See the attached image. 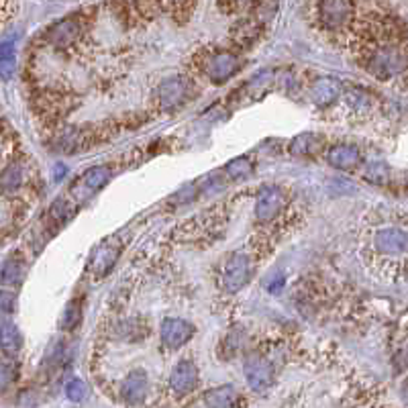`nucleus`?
<instances>
[{"label":"nucleus","mask_w":408,"mask_h":408,"mask_svg":"<svg viewBox=\"0 0 408 408\" xmlns=\"http://www.w3.org/2000/svg\"><path fill=\"white\" fill-rule=\"evenodd\" d=\"M366 65H368L366 70L372 76H376L380 80H388L405 70L407 60H405V54L396 47H380L370 56Z\"/></svg>","instance_id":"obj_1"},{"label":"nucleus","mask_w":408,"mask_h":408,"mask_svg":"<svg viewBox=\"0 0 408 408\" xmlns=\"http://www.w3.org/2000/svg\"><path fill=\"white\" fill-rule=\"evenodd\" d=\"M252 276V263L245 253H235L222 270V288L229 294L239 292Z\"/></svg>","instance_id":"obj_2"},{"label":"nucleus","mask_w":408,"mask_h":408,"mask_svg":"<svg viewBox=\"0 0 408 408\" xmlns=\"http://www.w3.org/2000/svg\"><path fill=\"white\" fill-rule=\"evenodd\" d=\"M190 84L186 78L182 76H172L168 80H163L157 88V102L161 108L172 111L178 108L180 104H184L188 100Z\"/></svg>","instance_id":"obj_3"},{"label":"nucleus","mask_w":408,"mask_h":408,"mask_svg":"<svg viewBox=\"0 0 408 408\" xmlns=\"http://www.w3.org/2000/svg\"><path fill=\"white\" fill-rule=\"evenodd\" d=\"M239 58L233 51H219L204 63V72L213 84H225L239 72Z\"/></svg>","instance_id":"obj_4"},{"label":"nucleus","mask_w":408,"mask_h":408,"mask_svg":"<svg viewBox=\"0 0 408 408\" xmlns=\"http://www.w3.org/2000/svg\"><path fill=\"white\" fill-rule=\"evenodd\" d=\"M245 377L255 392H263L274 384V366L263 355H250L245 361Z\"/></svg>","instance_id":"obj_5"},{"label":"nucleus","mask_w":408,"mask_h":408,"mask_svg":"<svg viewBox=\"0 0 408 408\" xmlns=\"http://www.w3.org/2000/svg\"><path fill=\"white\" fill-rule=\"evenodd\" d=\"M284 206H286V196L282 190L276 186H268L259 192L255 200V219L259 222H270L282 213Z\"/></svg>","instance_id":"obj_6"},{"label":"nucleus","mask_w":408,"mask_h":408,"mask_svg":"<svg viewBox=\"0 0 408 408\" xmlns=\"http://www.w3.org/2000/svg\"><path fill=\"white\" fill-rule=\"evenodd\" d=\"M318 19L327 29H341L351 19L349 0H318Z\"/></svg>","instance_id":"obj_7"},{"label":"nucleus","mask_w":408,"mask_h":408,"mask_svg":"<svg viewBox=\"0 0 408 408\" xmlns=\"http://www.w3.org/2000/svg\"><path fill=\"white\" fill-rule=\"evenodd\" d=\"M198 377H200V374H198L196 364L190 361V359H182L170 374V388L178 396H188L190 392L196 390Z\"/></svg>","instance_id":"obj_8"},{"label":"nucleus","mask_w":408,"mask_h":408,"mask_svg":"<svg viewBox=\"0 0 408 408\" xmlns=\"http://www.w3.org/2000/svg\"><path fill=\"white\" fill-rule=\"evenodd\" d=\"M194 337V327L182 318H165L161 323V343L168 349H178L186 345Z\"/></svg>","instance_id":"obj_9"},{"label":"nucleus","mask_w":408,"mask_h":408,"mask_svg":"<svg viewBox=\"0 0 408 408\" xmlns=\"http://www.w3.org/2000/svg\"><path fill=\"white\" fill-rule=\"evenodd\" d=\"M111 180V170L106 165H96L92 170H88L72 188V196L76 200H86L88 196H92L95 192L102 188L106 182Z\"/></svg>","instance_id":"obj_10"},{"label":"nucleus","mask_w":408,"mask_h":408,"mask_svg":"<svg viewBox=\"0 0 408 408\" xmlns=\"http://www.w3.org/2000/svg\"><path fill=\"white\" fill-rule=\"evenodd\" d=\"M82 35V23L78 19H62L47 31V41L56 47H70Z\"/></svg>","instance_id":"obj_11"},{"label":"nucleus","mask_w":408,"mask_h":408,"mask_svg":"<svg viewBox=\"0 0 408 408\" xmlns=\"http://www.w3.org/2000/svg\"><path fill=\"white\" fill-rule=\"evenodd\" d=\"M147 390H149V382L145 372L135 370L121 384V398L127 405H141L147 396Z\"/></svg>","instance_id":"obj_12"},{"label":"nucleus","mask_w":408,"mask_h":408,"mask_svg":"<svg viewBox=\"0 0 408 408\" xmlns=\"http://www.w3.org/2000/svg\"><path fill=\"white\" fill-rule=\"evenodd\" d=\"M376 247L377 252L390 253V255H396V253H405L407 250V233L402 229H382L376 235Z\"/></svg>","instance_id":"obj_13"},{"label":"nucleus","mask_w":408,"mask_h":408,"mask_svg":"<svg viewBox=\"0 0 408 408\" xmlns=\"http://www.w3.org/2000/svg\"><path fill=\"white\" fill-rule=\"evenodd\" d=\"M327 161L337 170H355L361 163V154L353 145H335L327 152Z\"/></svg>","instance_id":"obj_14"},{"label":"nucleus","mask_w":408,"mask_h":408,"mask_svg":"<svg viewBox=\"0 0 408 408\" xmlns=\"http://www.w3.org/2000/svg\"><path fill=\"white\" fill-rule=\"evenodd\" d=\"M341 95V84L335 78H318L311 88V98L314 104L318 106H329L331 102H335Z\"/></svg>","instance_id":"obj_15"},{"label":"nucleus","mask_w":408,"mask_h":408,"mask_svg":"<svg viewBox=\"0 0 408 408\" xmlns=\"http://www.w3.org/2000/svg\"><path fill=\"white\" fill-rule=\"evenodd\" d=\"M121 253V247L119 243L115 241H106L102 243L98 250H96L95 257H92V270H95L96 276H104L111 272V268L117 263V257Z\"/></svg>","instance_id":"obj_16"},{"label":"nucleus","mask_w":408,"mask_h":408,"mask_svg":"<svg viewBox=\"0 0 408 408\" xmlns=\"http://www.w3.org/2000/svg\"><path fill=\"white\" fill-rule=\"evenodd\" d=\"M25 278V261L19 255H13L4 261L0 270V284L2 286H19Z\"/></svg>","instance_id":"obj_17"},{"label":"nucleus","mask_w":408,"mask_h":408,"mask_svg":"<svg viewBox=\"0 0 408 408\" xmlns=\"http://www.w3.org/2000/svg\"><path fill=\"white\" fill-rule=\"evenodd\" d=\"M320 147H323V139H320L318 135H314V133H302V135H298L296 139H292V143H290V154L298 157L314 156Z\"/></svg>","instance_id":"obj_18"},{"label":"nucleus","mask_w":408,"mask_h":408,"mask_svg":"<svg viewBox=\"0 0 408 408\" xmlns=\"http://www.w3.org/2000/svg\"><path fill=\"white\" fill-rule=\"evenodd\" d=\"M23 347V337L19 329L13 323H2L0 325V349L6 355H17Z\"/></svg>","instance_id":"obj_19"},{"label":"nucleus","mask_w":408,"mask_h":408,"mask_svg":"<svg viewBox=\"0 0 408 408\" xmlns=\"http://www.w3.org/2000/svg\"><path fill=\"white\" fill-rule=\"evenodd\" d=\"M204 405L206 407H217V408H229L233 405H237V394H235V388L233 386H219L211 392L204 394Z\"/></svg>","instance_id":"obj_20"},{"label":"nucleus","mask_w":408,"mask_h":408,"mask_svg":"<svg viewBox=\"0 0 408 408\" xmlns=\"http://www.w3.org/2000/svg\"><path fill=\"white\" fill-rule=\"evenodd\" d=\"M23 165L21 163H10L8 168H4L0 172V190L6 194H13L23 186Z\"/></svg>","instance_id":"obj_21"},{"label":"nucleus","mask_w":408,"mask_h":408,"mask_svg":"<svg viewBox=\"0 0 408 408\" xmlns=\"http://www.w3.org/2000/svg\"><path fill=\"white\" fill-rule=\"evenodd\" d=\"M252 172L253 165L247 157H237V159H233V161L227 163V174H229L231 180H243V178H247Z\"/></svg>","instance_id":"obj_22"},{"label":"nucleus","mask_w":408,"mask_h":408,"mask_svg":"<svg viewBox=\"0 0 408 408\" xmlns=\"http://www.w3.org/2000/svg\"><path fill=\"white\" fill-rule=\"evenodd\" d=\"M80 320H82V307H80V302L74 300V302H70V304L65 307L62 318H60V325H62V329L70 331V329H74Z\"/></svg>","instance_id":"obj_23"},{"label":"nucleus","mask_w":408,"mask_h":408,"mask_svg":"<svg viewBox=\"0 0 408 408\" xmlns=\"http://www.w3.org/2000/svg\"><path fill=\"white\" fill-rule=\"evenodd\" d=\"M13 65H15L13 43H0V74L8 78L13 74Z\"/></svg>","instance_id":"obj_24"},{"label":"nucleus","mask_w":408,"mask_h":408,"mask_svg":"<svg viewBox=\"0 0 408 408\" xmlns=\"http://www.w3.org/2000/svg\"><path fill=\"white\" fill-rule=\"evenodd\" d=\"M65 394H67L70 400H76V402L84 400L86 398V386H84V382H80L78 377H72L65 384Z\"/></svg>","instance_id":"obj_25"},{"label":"nucleus","mask_w":408,"mask_h":408,"mask_svg":"<svg viewBox=\"0 0 408 408\" xmlns=\"http://www.w3.org/2000/svg\"><path fill=\"white\" fill-rule=\"evenodd\" d=\"M15 304H17L15 294L8 290H0V318H6L15 313Z\"/></svg>","instance_id":"obj_26"},{"label":"nucleus","mask_w":408,"mask_h":408,"mask_svg":"<svg viewBox=\"0 0 408 408\" xmlns=\"http://www.w3.org/2000/svg\"><path fill=\"white\" fill-rule=\"evenodd\" d=\"M368 180H372L374 184H377V182H384V180H386V170H384V165H377V163L370 165Z\"/></svg>","instance_id":"obj_27"},{"label":"nucleus","mask_w":408,"mask_h":408,"mask_svg":"<svg viewBox=\"0 0 408 408\" xmlns=\"http://www.w3.org/2000/svg\"><path fill=\"white\" fill-rule=\"evenodd\" d=\"M233 2H237V4H241V6H245V4H252L253 0H233Z\"/></svg>","instance_id":"obj_28"},{"label":"nucleus","mask_w":408,"mask_h":408,"mask_svg":"<svg viewBox=\"0 0 408 408\" xmlns=\"http://www.w3.org/2000/svg\"><path fill=\"white\" fill-rule=\"evenodd\" d=\"M174 2H180V0H174Z\"/></svg>","instance_id":"obj_29"}]
</instances>
